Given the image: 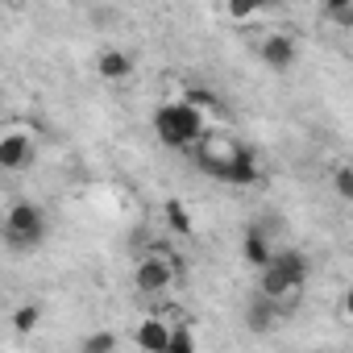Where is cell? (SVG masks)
I'll return each mask as SVG.
<instances>
[{
    "instance_id": "6da1fadb",
    "label": "cell",
    "mask_w": 353,
    "mask_h": 353,
    "mask_svg": "<svg viewBox=\"0 0 353 353\" xmlns=\"http://www.w3.org/2000/svg\"><path fill=\"white\" fill-rule=\"evenodd\" d=\"M154 133L162 145L170 150H192L196 141H204V108L179 100V104H162L154 112Z\"/></svg>"
},
{
    "instance_id": "7a4b0ae2",
    "label": "cell",
    "mask_w": 353,
    "mask_h": 353,
    "mask_svg": "<svg viewBox=\"0 0 353 353\" xmlns=\"http://www.w3.org/2000/svg\"><path fill=\"white\" fill-rule=\"evenodd\" d=\"M42 237H46V212L30 200L13 204L5 216V245L9 250H38Z\"/></svg>"
},
{
    "instance_id": "3957f363",
    "label": "cell",
    "mask_w": 353,
    "mask_h": 353,
    "mask_svg": "<svg viewBox=\"0 0 353 353\" xmlns=\"http://www.w3.org/2000/svg\"><path fill=\"white\" fill-rule=\"evenodd\" d=\"M170 283H174V266L158 254H145L133 270V287L141 295H162V291H170Z\"/></svg>"
},
{
    "instance_id": "277c9868",
    "label": "cell",
    "mask_w": 353,
    "mask_h": 353,
    "mask_svg": "<svg viewBox=\"0 0 353 353\" xmlns=\"http://www.w3.org/2000/svg\"><path fill=\"white\" fill-rule=\"evenodd\" d=\"M258 59H262L270 71H291L295 59H299V46H295V38H287V34H266L262 46H258Z\"/></svg>"
},
{
    "instance_id": "5b68a950",
    "label": "cell",
    "mask_w": 353,
    "mask_h": 353,
    "mask_svg": "<svg viewBox=\"0 0 353 353\" xmlns=\"http://www.w3.org/2000/svg\"><path fill=\"white\" fill-rule=\"evenodd\" d=\"M34 162V137L30 133H5L0 137V166L5 170H26Z\"/></svg>"
},
{
    "instance_id": "8992f818",
    "label": "cell",
    "mask_w": 353,
    "mask_h": 353,
    "mask_svg": "<svg viewBox=\"0 0 353 353\" xmlns=\"http://www.w3.org/2000/svg\"><path fill=\"white\" fill-rule=\"evenodd\" d=\"M274 320H279V299L266 295V291H254V299L245 307V328L250 332H270Z\"/></svg>"
},
{
    "instance_id": "52a82bcc",
    "label": "cell",
    "mask_w": 353,
    "mask_h": 353,
    "mask_svg": "<svg viewBox=\"0 0 353 353\" xmlns=\"http://www.w3.org/2000/svg\"><path fill=\"white\" fill-rule=\"evenodd\" d=\"M258 179H262V170H258V162H254V150L237 145V154L229 158V170H225V183H229V188H250V183H258Z\"/></svg>"
},
{
    "instance_id": "ba28073f",
    "label": "cell",
    "mask_w": 353,
    "mask_h": 353,
    "mask_svg": "<svg viewBox=\"0 0 353 353\" xmlns=\"http://www.w3.org/2000/svg\"><path fill=\"white\" fill-rule=\"evenodd\" d=\"M241 254H245V262H250L254 270L270 266V258H274V245H270V237H266V229H262V225H250V229H245Z\"/></svg>"
},
{
    "instance_id": "9c48e42d",
    "label": "cell",
    "mask_w": 353,
    "mask_h": 353,
    "mask_svg": "<svg viewBox=\"0 0 353 353\" xmlns=\"http://www.w3.org/2000/svg\"><path fill=\"white\" fill-rule=\"evenodd\" d=\"M133 345L145 353H166L170 349V328L166 320H141V328L133 332Z\"/></svg>"
},
{
    "instance_id": "30bf717a",
    "label": "cell",
    "mask_w": 353,
    "mask_h": 353,
    "mask_svg": "<svg viewBox=\"0 0 353 353\" xmlns=\"http://www.w3.org/2000/svg\"><path fill=\"white\" fill-rule=\"evenodd\" d=\"M96 71H100V79H129L133 75V54H125V50H100L96 54Z\"/></svg>"
},
{
    "instance_id": "8fae6325",
    "label": "cell",
    "mask_w": 353,
    "mask_h": 353,
    "mask_svg": "<svg viewBox=\"0 0 353 353\" xmlns=\"http://www.w3.org/2000/svg\"><path fill=\"white\" fill-rule=\"evenodd\" d=\"M270 262L287 274V283H291L295 291H303V283H307V258H303L299 250H283V254H274Z\"/></svg>"
},
{
    "instance_id": "7c38bea8",
    "label": "cell",
    "mask_w": 353,
    "mask_h": 353,
    "mask_svg": "<svg viewBox=\"0 0 353 353\" xmlns=\"http://www.w3.org/2000/svg\"><path fill=\"white\" fill-rule=\"evenodd\" d=\"M38 320H42V307H38V303H26V307H17V312H13V332H21V336H26V332H34V324H38Z\"/></svg>"
},
{
    "instance_id": "4fadbf2b",
    "label": "cell",
    "mask_w": 353,
    "mask_h": 353,
    "mask_svg": "<svg viewBox=\"0 0 353 353\" xmlns=\"http://www.w3.org/2000/svg\"><path fill=\"white\" fill-rule=\"evenodd\" d=\"M225 9H229V17H233V21H250L254 13H262V9H266V0H225Z\"/></svg>"
},
{
    "instance_id": "5bb4252c",
    "label": "cell",
    "mask_w": 353,
    "mask_h": 353,
    "mask_svg": "<svg viewBox=\"0 0 353 353\" xmlns=\"http://www.w3.org/2000/svg\"><path fill=\"white\" fill-rule=\"evenodd\" d=\"M332 192L353 204V166H332Z\"/></svg>"
},
{
    "instance_id": "9a60e30c",
    "label": "cell",
    "mask_w": 353,
    "mask_h": 353,
    "mask_svg": "<svg viewBox=\"0 0 353 353\" xmlns=\"http://www.w3.org/2000/svg\"><path fill=\"white\" fill-rule=\"evenodd\" d=\"M79 349H83V353H112V349H117V336H112V332H92V336H83Z\"/></svg>"
},
{
    "instance_id": "2e32d148",
    "label": "cell",
    "mask_w": 353,
    "mask_h": 353,
    "mask_svg": "<svg viewBox=\"0 0 353 353\" xmlns=\"http://www.w3.org/2000/svg\"><path fill=\"white\" fill-rule=\"evenodd\" d=\"M166 221H170L174 233H192V221H188V212H183L179 200H170V204H166Z\"/></svg>"
},
{
    "instance_id": "e0dca14e",
    "label": "cell",
    "mask_w": 353,
    "mask_h": 353,
    "mask_svg": "<svg viewBox=\"0 0 353 353\" xmlns=\"http://www.w3.org/2000/svg\"><path fill=\"white\" fill-rule=\"evenodd\" d=\"M196 349V336L188 328H170V349L166 353H192Z\"/></svg>"
},
{
    "instance_id": "ac0fdd59",
    "label": "cell",
    "mask_w": 353,
    "mask_h": 353,
    "mask_svg": "<svg viewBox=\"0 0 353 353\" xmlns=\"http://www.w3.org/2000/svg\"><path fill=\"white\" fill-rule=\"evenodd\" d=\"M188 104H196V108H212L216 100H212L208 88H188Z\"/></svg>"
},
{
    "instance_id": "d6986e66",
    "label": "cell",
    "mask_w": 353,
    "mask_h": 353,
    "mask_svg": "<svg viewBox=\"0 0 353 353\" xmlns=\"http://www.w3.org/2000/svg\"><path fill=\"white\" fill-rule=\"evenodd\" d=\"M332 21H336L341 30H353V9H341V13H332Z\"/></svg>"
},
{
    "instance_id": "ffe728a7",
    "label": "cell",
    "mask_w": 353,
    "mask_h": 353,
    "mask_svg": "<svg viewBox=\"0 0 353 353\" xmlns=\"http://www.w3.org/2000/svg\"><path fill=\"white\" fill-rule=\"evenodd\" d=\"M328 13H341V9H353V0H324Z\"/></svg>"
},
{
    "instance_id": "44dd1931",
    "label": "cell",
    "mask_w": 353,
    "mask_h": 353,
    "mask_svg": "<svg viewBox=\"0 0 353 353\" xmlns=\"http://www.w3.org/2000/svg\"><path fill=\"white\" fill-rule=\"evenodd\" d=\"M345 316L353 320V287H349V295H345Z\"/></svg>"
},
{
    "instance_id": "7402d4cb",
    "label": "cell",
    "mask_w": 353,
    "mask_h": 353,
    "mask_svg": "<svg viewBox=\"0 0 353 353\" xmlns=\"http://www.w3.org/2000/svg\"><path fill=\"white\" fill-rule=\"evenodd\" d=\"M270 5H287V0H266V9H270Z\"/></svg>"
}]
</instances>
